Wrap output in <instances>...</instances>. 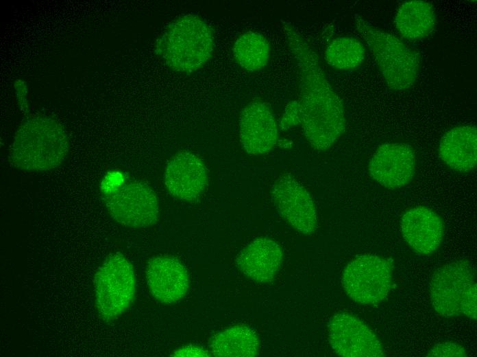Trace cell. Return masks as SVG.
I'll return each instance as SVG.
<instances>
[{
    "label": "cell",
    "mask_w": 477,
    "mask_h": 357,
    "mask_svg": "<svg viewBox=\"0 0 477 357\" xmlns=\"http://www.w3.org/2000/svg\"><path fill=\"white\" fill-rule=\"evenodd\" d=\"M104 202L111 217L127 227H149L159 218L155 192L140 181H130L109 191L104 195Z\"/></svg>",
    "instance_id": "ba28073f"
},
{
    "label": "cell",
    "mask_w": 477,
    "mask_h": 357,
    "mask_svg": "<svg viewBox=\"0 0 477 357\" xmlns=\"http://www.w3.org/2000/svg\"><path fill=\"white\" fill-rule=\"evenodd\" d=\"M330 345L340 356L383 357L385 354L378 336L358 317L341 312L328 324Z\"/></svg>",
    "instance_id": "9c48e42d"
},
{
    "label": "cell",
    "mask_w": 477,
    "mask_h": 357,
    "mask_svg": "<svg viewBox=\"0 0 477 357\" xmlns=\"http://www.w3.org/2000/svg\"><path fill=\"white\" fill-rule=\"evenodd\" d=\"M282 259V251L277 242L267 238H258L240 252L236 263L248 278L256 282L267 283L274 279Z\"/></svg>",
    "instance_id": "2e32d148"
},
{
    "label": "cell",
    "mask_w": 477,
    "mask_h": 357,
    "mask_svg": "<svg viewBox=\"0 0 477 357\" xmlns=\"http://www.w3.org/2000/svg\"><path fill=\"white\" fill-rule=\"evenodd\" d=\"M432 5L425 1H406L399 8L395 25L399 33L408 40H419L428 36L435 25Z\"/></svg>",
    "instance_id": "d6986e66"
},
{
    "label": "cell",
    "mask_w": 477,
    "mask_h": 357,
    "mask_svg": "<svg viewBox=\"0 0 477 357\" xmlns=\"http://www.w3.org/2000/svg\"><path fill=\"white\" fill-rule=\"evenodd\" d=\"M465 348L453 342H442L435 344L427 353L430 357H465L467 356Z\"/></svg>",
    "instance_id": "603a6c76"
},
{
    "label": "cell",
    "mask_w": 477,
    "mask_h": 357,
    "mask_svg": "<svg viewBox=\"0 0 477 357\" xmlns=\"http://www.w3.org/2000/svg\"><path fill=\"white\" fill-rule=\"evenodd\" d=\"M439 156L454 170L468 172L473 169L477 161L476 126H458L448 131L441 139Z\"/></svg>",
    "instance_id": "e0dca14e"
},
{
    "label": "cell",
    "mask_w": 477,
    "mask_h": 357,
    "mask_svg": "<svg viewBox=\"0 0 477 357\" xmlns=\"http://www.w3.org/2000/svg\"><path fill=\"white\" fill-rule=\"evenodd\" d=\"M66 133L60 122L45 115L27 118L18 128L10 161L26 171H47L60 166L69 153Z\"/></svg>",
    "instance_id": "7a4b0ae2"
},
{
    "label": "cell",
    "mask_w": 477,
    "mask_h": 357,
    "mask_svg": "<svg viewBox=\"0 0 477 357\" xmlns=\"http://www.w3.org/2000/svg\"><path fill=\"white\" fill-rule=\"evenodd\" d=\"M302 112L299 100L289 102L285 108L280 126L282 130H288L302 124Z\"/></svg>",
    "instance_id": "7402d4cb"
},
{
    "label": "cell",
    "mask_w": 477,
    "mask_h": 357,
    "mask_svg": "<svg viewBox=\"0 0 477 357\" xmlns=\"http://www.w3.org/2000/svg\"><path fill=\"white\" fill-rule=\"evenodd\" d=\"M214 49L212 30L195 14L181 16L171 23L156 41L155 51L174 71L192 73L211 57Z\"/></svg>",
    "instance_id": "3957f363"
},
{
    "label": "cell",
    "mask_w": 477,
    "mask_h": 357,
    "mask_svg": "<svg viewBox=\"0 0 477 357\" xmlns=\"http://www.w3.org/2000/svg\"><path fill=\"white\" fill-rule=\"evenodd\" d=\"M357 31L365 41L387 87L394 91L411 88L415 82L419 61L415 53L393 34L355 16Z\"/></svg>",
    "instance_id": "277c9868"
},
{
    "label": "cell",
    "mask_w": 477,
    "mask_h": 357,
    "mask_svg": "<svg viewBox=\"0 0 477 357\" xmlns=\"http://www.w3.org/2000/svg\"><path fill=\"white\" fill-rule=\"evenodd\" d=\"M210 352L217 357H254L259 354V339L252 328L238 325L215 334Z\"/></svg>",
    "instance_id": "ac0fdd59"
},
{
    "label": "cell",
    "mask_w": 477,
    "mask_h": 357,
    "mask_svg": "<svg viewBox=\"0 0 477 357\" xmlns=\"http://www.w3.org/2000/svg\"><path fill=\"white\" fill-rule=\"evenodd\" d=\"M415 155L404 143H389L379 146L372 156L369 172L382 186L398 189L408 185L415 173Z\"/></svg>",
    "instance_id": "8fae6325"
},
{
    "label": "cell",
    "mask_w": 477,
    "mask_h": 357,
    "mask_svg": "<svg viewBox=\"0 0 477 357\" xmlns=\"http://www.w3.org/2000/svg\"><path fill=\"white\" fill-rule=\"evenodd\" d=\"M341 283L347 295L361 304L383 301L392 286L389 264L375 255H362L352 260L343 270Z\"/></svg>",
    "instance_id": "52a82bcc"
},
{
    "label": "cell",
    "mask_w": 477,
    "mask_h": 357,
    "mask_svg": "<svg viewBox=\"0 0 477 357\" xmlns=\"http://www.w3.org/2000/svg\"><path fill=\"white\" fill-rule=\"evenodd\" d=\"M146 279L153 297L162 303L180 301L189 287L186 268L179 260L170 255L151 259L146 268Z\"/></svg>",
    "instance_id": "4fadbf2b"
},
{
    "label": "cell",
    "mask_w": 477,
    "mask_h": 357,
    "mask_svg": "<svg viewBox=\"0 0 477 357\" xmlns=\"http://www.w3.org/2000/svg\"><path fill=\"white\" fill-rule=\"evenodd\" d=\"M400 228L408 245L421 254L436 251L444 234L440 216L433 210L421 206L411 208L404 214Z\"/></svg>",
    "instance_id": "9a60e30c"
},
{
    "label": "cell",
    "mask_w": 477,
    "mask_h": 357,
    "mask_svg": "<svg viewBox=\"0 0 477 357\" xmlns=\"http://www.w3.org/2000/svg\"><path fill=\"white\" fill-rule=\"evenodd\" d=\"M272 201L280 214L297 231L312 234L317 228V213L308 191L291 176L280 178L271 192Z\"/></svg>",
    "instance_id": "30bf717a"
},
{
    "label": "cell",
    "mask_w": 477,
    "mask_h": 357,
    "mask_svg": "<svg viewBox=\"0 0 477 357\" xmlns=\"http://www.w3.org/2000/svg\"><path fill=\"white\" fill-rule=\"evenodd\" d=\"M233 54L241 68L249 71H256L263 69L268 62L269 43L262 34L249 31L236 40Z\"/></svg>",
    "instance_id": "ffe728a7"
},
{
    "label": "cell",
    "mask_w": 477,
    "mask_h": 357,
    "mask_svg": "<svg viewBox=\"0 0 477 357\" xmlns=\"http://www.w3.org/2000/svg\"><path fill=\"white\" fill-rule=\"evenodd\" d=\"M239 136L243 147L252 155L265 154L274 147L278 129L268 104L258 101L244 108L239 119Z\"/></svg>",
    "instance_id": "7c38bea8"
},
{
    "label": "cell",
    "mask_w": 477,
    "mask_h": 357,
    "mask_svg": "<svg viewBox=\"0 0 477 357\" xmlns=\"http://www.w3.org/2000/svg\"><path fill=\"white\" fill-rule=\"evenodd\" d=\"M283 30L298 68L304 135L314 149L326 150L345 130L343 104L307 41L291 23L284 22Z\"/></svg>",
    "instance_id": "6da1fadb"
},
{
    "label": "cell",
    "mask_w": 477,
    "mask_h": 357,
    "mask_svg": "<svg viewBox=\"0 0 477 357\" xmlns=\"http://www.w3.org/2000/svg\"><path fill=\"white\" fill-rule=\"evenodd\" d=\"M472 266L456 261L438 268L430 283L435 310L444 317L465 315L476 320L477 289Z\"/></svg>",
    "instance_id": "5b68a950"
},
{
    "label": "cell",
    "mask_w": 477,
    "mask_h": 357,
    "mask_svg": "<svg viewBox=\"0 0 477 357\" xmlns=\"http://www.w3.org/2000/svg\"><path fill=\"white\" fill-rule=\"evenodd\" d=\"M325 59L328 65L336 69H353L364 60L365 48L363 43L354 37L339 36L328 45Z\"/></svg>",
    "instance_id": "44dd1931"
},
{
    "label": "cell",
    "mask_w": 477,
    "mask_h": 357,
    "mask_svg": "<svg viewBox=\"0 0 477 357\" xmlns=\"http://www.w3.org/2000/svg\"><path fill=\"white\" fill-rule=\"evenodd\" d=\"M208 182L207 170L201 160L188 152H180L168 163L164 183L173 197L185 200L197 198Z\"/></svg>",
    "instance_id": "5bb4252c"
},
{
    "label": "cell",
    "mask_w": 477,
    "mask_h": 357,
    "mask_svg": "<svg viewBox=\"0 0 477 357\" xmlns=\"http://www.w3.org/2000/svg\"><path fill=\"white\" fill-rule=\"evenodd\" d=\"M94 288L98 312L109 321L121 315L136 293V277L132 265L120 253L110 255L95 276Z\"/></svg>",
    "instance_id": "8992f818"
},
{
    "label": "cell",
    "mask_w": 477,
    "mask_h": 357,
    "mask_svg": "<svg viewBox=\"0 0 477 357\" xmlns=\"http://www.w3.org/2000/svg\"><path fill=\"white\" fill-rule=\"evenodd\" d=\"M171 356H200L207 357L212 356L210 352L201 347L195 345H187L175 349Z\"/></svg>",
    "instance_id": "cb8c5ba5"
}]
</instances>
